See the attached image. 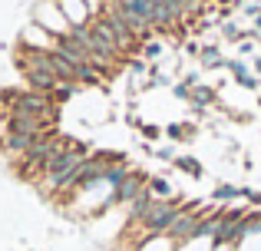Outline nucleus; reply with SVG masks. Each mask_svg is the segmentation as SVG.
Masks as SVG:
<instances>
[{"instance_id": "19", "label": "nucleus", "mask_w": 261, "mask_h": 251, "mask_svg": "<svg viewBox=\"0 0 261 251\" xmlns=\"http://www.w3.org/2000/svg\"><path fill=\"white\" fill-rule=\"evenodd\" d=\"M248 199H251V202H255V205H261V195H258V192H251V195H248Z\"/></svg>"}, {"instance_id": "2", "label": "nucleus", "mask_w": 261, "mask_h": 251, "mask_svg": "<svg viewBox=\"0 0 261 251\" xmlns=\"http://www.w3.org/2000/svg\"><path fill=\"white\" fill-rule=\"evenodd\" d=\"M4 99L10 103V113H30V116L57 119V103H53V96H46V93L17 90V93H4Z\"/></svg>"}, {"instance_id": "6", "label": "nucleus", "mask_w": 261, "mask_h": 251, "mask_svg": "<svg viewBox=\"0 0 261 251\" xmlns=\"http://www.w3.org/2000/svg\"><path fill=\"white\" fill-rule=\"evenodd\" d=\"M27 86L37 93H46V96H53V90L60 86V76L50 70H27Z\"/></svg>"}, {"instance_id": "9", "label": "nucleus", "mask_w": 261, "mask_h": 251, "mask_svg": "<svg viewBox=\"0 0 261 251\" xmlns=\"http://www.w3.org/2000/svg\"><path fill=\"white\" fill-rule=\"evenodd\" d=\"M149 192H152V199H169V195H172V185H169L166 179H149Z\"/></svg>"}, {"instance_id": "17", "label": "nucleus", "mask_w": 261, "mask_h": 251, "mask_svg": "<svg viewBox=\"0 0 261 251\" xmlns=\"http://www.w3.org/2000/svg\"><path fill=\"white\" fill-rule=\"evenodd\" d=\"M159 53H162L159 43H146V57H159Z\"/></svg>"}, {"instance_id": "12", "label": "nucleus", "mask_w": 261, "mask_h": 251, "mask_svg": "<svg viewBox=\"0 0 261 251\" xmlns=\"http://www.w3.org/2000/svg\"><path fill=\"white\" fill-rule=\"evenodd\" d=\"M166 135H169V139H185V135H192V126H182V123H172V126H169L166 129Z\"/></svg>"}, {"instance_id": "11", "label": "nucleus", "mask_w": 261, "mask_h": 251, "mask_svg": "<svg viewBox=\"0 0 261 251\" xmlns=\"http://www.w3.org/2000/svg\"><path fill=\"white\" fill-rule=\"evenodd\" d=\"M225 60H222V53L215 50V46H205L202 50V66H208V70H215V66H222Z\"/></svg>"}, {"instance_id": "1", "label": "nucleus", "mask_w": 261, "mask_h": 251, "mask_svg": "<svg viewBox=\"0 0 261 251\" xmlns=\"http://www.w3.org/2000/svg\"><path fill=\"white\" fill-rule=\"evenodd\" d=\"M86 155H89V149L83 146V142H73L70 139V142H66V149H60V152L43 165L46 185H50L53 192H66L70 182H73V175H76V169L86 162Z\"/></svg>"}, {"instance_id": "21", "label": "nucleus", "mask_w": 261, "mask_h": 251, "mask_svg": "<svg viewBox=\"0 0 261 251\" xmlns=\"http://www.w3.org/2000/svg\"><path fill=\"white\" fill-rule=\"evenodd\" d=\"M255 70H258V73H261V57H258V60H255Z\"/></svg>"}, {"instance_id": "22", "label": "nucleus", "mask_w": 261, "mask_h": 251, "mask_svg": "<svg viewBox=\"0 0 261 251\" xmlns=\"http://www.w3.org/2000/svg\"><path fill=\"white\" fill-rule=\"evenodd\" d=\"M258 106H261V99H258Z\"/></svg>"}, {"instance_id": "20", "label": "nucleus", "mask_w": 261, "mask_h": 251, "mask_svg": "<svg viewBox=\"0 0 261 251\" xmlns=\"http://www.w3.org/2000/svg\"><path fill=\"white\" fill-rule=\"evenodd\" d=\"M255 30H261V13H258V17H255Z\"/></svg>"}, {"instance_id": "16", "label": "nucleus", "mask_w": 261, "mask_h": 251, "mask_svg": "<svg viewBox=\"0 0 261 251\" xmlns=\"http://www.w3.org/2000/svg\"><path fill=\"white\" fill-rule=\"evenodd\" d=\"M142 135H146V139H159L162 129H159V126H142Z\"/></svg>"}, {"instance_id": "5", "label": "nucleus", "mask_w": 261, "mask_h": 251, "mask_svg": "<svg viewBox=\"0 0 261 251\" xmlns=\"http://www.w3.org/2000/svg\"><path fill=\"white\" fill-rule=\"evenodd\" d=\"M149 185H142V175H136V172H129L126 179L119 182V185L113 188V195H116V202H129V205H133L136 199H139L142 192H146Z\"/></svg>"}, {"instance_id": "18", "label": "nucleus", "mask_w": 261, "mask_h": 251, "mask_svg": "<svg viewBox=\"0 0 261 251\" xmlns=\"http://www.w3.org/2000/svg\"><path fill=\"white\" fill-rule=\"evenodd\" d=\"M238 83H242L245 90H255V86H258V79H255V76H245V79H238Z\"/></svg>"}, {"instance_id": "13", "label": "nucleus", "mask_w": 261, "mask_h": 251, "mask_svg": "<svg viewBox=\"0 0 261 251\" xmlns=\"http://www.w3.org/2000/svg\"><path fill=\"white\" fill-rule=\"evenodd\" d=\"M228 70H231V73H235V76H238V79H245V76H248V66H245V63H242V60H228Z\"/></svg>"}, {"instance_id": "15", "label": "nucleus", "mask_w": 261, "mask_h": 251, "mask_svg": "<svg viewBox=\"0 0 261 251\" xmlns=\"http://www.w3.org/2000/svg\"><path fill=\"white\" fill-rule=\"evenodd\" d=\"M225 37H228V40H242V37H245V33H242V30H238V26H235V23H225Z\"/></svg>"}, {"instance_id": "10", "label": "nucleus", "mask_w": 261, "mask_h": 251, "mask_svg": "<svg viewBox=\"0 0 261 251\" xmlns=\"http://www.w3.org/2000/svg\"><path fill=\"white\" fill-rule=\"evenodd\" d=\"M175 169H182V172H189L192 179H202V165H198L195 159H189V155H182V159H175Z\"/></svg>"}, {"instance_id": "7", "label": "nucleus", "mask_w": 261, "mask_h": 251, "mask_svg": "<svg viewBox=\"0 0 261 251\" xmlns=\"http://www.w3.org/2000/svg\"><path fill=\"white\" fill-rule=\"evenodd\" d=\"M73 93H76V83L73 79H60V86L53 90V103H66Z\"/></svg>"}, {"instance_id": "14", "label": "nucleus", "mask_w": 261, "mask_h": 251, "mask_svg": "<svg viewBox=\"0 0 261 251\" xmlns=\"http://www.w3.org/2000/svg\"><path fill=\"white\" fill-rule=\"evenodd\" d=\"M235 195H242V192H238V188H231V185H222V188H215V199H222V202L235 199Z\"/></svg>"}, {"instance_id": "3", "label": "nucleus", "mask_w": 261, "mask_h": 251, "mask_svg": "<svg viewBox=\"0 0 261 251\" xmlns=\"http://www.w3.org/2000/svg\"><path fill=\"white\" fill-rule=\"evenodd\" d=\"M178 215H182V208H178L175 202L159 199V202H152V205H149L146 215H142V225H146L149 232H169V228L175 225Z\"/></svg>"}, {"instance_id": "8", "label": "nucleus", "mask_w": 261, "mask_h": 251, "mask_svg": "<svg viewBox=\"0 0 261 251\" xmlns=\"http://www.w3.org/2000/svg\"><path fill=\"white\" fill-rule=\"evenodd\" d=\"M189 99H192V103H195V109H202V106H208L212 99H215V93H212L208 86H195V93H192Z\"/></svg>"}, {"instance_id": "4", "label": "nucleus", "mask_w": 261, "mask_h": 251, "mask_svg": "<svg viewBox=\"0 0 261 251\" xmlns=\"http://www.w3.org/2000/svg\"><path fill=\"white\" fill-rule=\"evenodd\" d=\"M102 17H106L109 30L116 33V40H119V46H122V50H129V46H133V40H139V37L133 33V26L126 23V17H122V13L116 10V7H106V13H102Z\"/></svg>"}]
</instances>
